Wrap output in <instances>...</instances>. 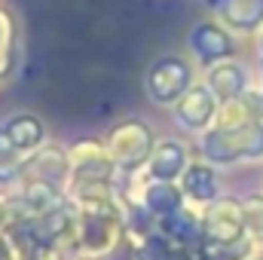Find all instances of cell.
Here are the masks:
<instances>
[{
	"mask_svg": "<svg viewBox=\"0 0 263 260\" xmlns=\"http://www.w3.org/2000/svg\"><path fill=\"white\" fill-rule=\"evenodd\" d=\"M199 156L217 169L242 165V162H263V120L248 123L242 129H211L196 135Z\"/></svg>",
	"mask_w": 263,
	"mask_h": 260,
	"instance_id": "6da1fadb",
	"label": "cell"
},
{
	"mask_svg": "<svg viewBox=\"0 0 263 260\" xmlns=\"http://www.w3.org/2000/svg\"><path fill=\"white\" fill-rule=\"evenodd\" d=\"M196 83V67L187 55L178 52H165L159 59H153L147 73H144V95L150 104L156 107H175L181 101V95Z\"/></svg>",
	"mask_w": 263,
	"mask_h": 260,
	"instance_id": "7a4b0ae2",
	"label": "cell"
},
{
	"mask_svg": "<svg viewBox=\"0 0 263 260\" xmlns=\"http://www.w3.org/2000/svg\"><path fill=\"white\" fill-rule=\"evenodd\" d=\"M153 144H156V135L144 120H123L104 135V147L120 175L141 172L153 153Z\"/></svg>",
	"mask_w": 263,
	"mask_h": 260,
	"instance_id": "3957f363",
	"label": "cell"
},
{
	"mask_svg": "<svg viewBox=\"0 0 263 260\" xmlns=\"http://www.w3.org/2000/svg\"><path fill=\"white\" fill-rule=\"evenodd\" d=\"M123 217L117 214H89V211H73L70 230H67L65 245L80 254H107L123 242Z\"/></svg>",
	"mask_w": 263,
	"mask_h": 260,
	"instance_id": "277c9868",
	"label": "cell"
},
{
	"mask_svg": "<svg viewBox=\"0 0 263 260\" xmlns=\"http://www.w3.org/2000/svg\"><path fill=\"white\" fill-rule=\"evenodd\" d=\"M199 224H202V242L208 251L223 248L230 242L245 239V211H242V196H217L205 208H199Z\"/></svg>",
	"mask_w": 263,
	"mask_h": 260,
	"instance_id": "5b68a950",
	"label": "cell"
},
{
	"mask_svg": "<svg viewBox=\"0 0 263 260\" xmlns=\"http://www.w3.org/2000/svg\"><path fill=\"white\" fill-rule=\"evenodd\" d=\"M187 49H190V59L199 67H211L217 62L236 59V34H230L214 15H208V18H199L190 28Z\"/></svg>",
	"mask_w": 263,
	"mask_h": 260,
	"instance_id": "8992f818",
	"label": "cell"
},
{
	"mask_svg": "<svg viewBox=\"0 0 263 260\" xmlns=\"http://www.w3.org/2000/svg\"><path fill=\"white\" fill-rule=\"evenodd\" d=\"M67 162H70V184L73 181H117L120 172L98 138H80L67 147Z\"/></svg>",
	"mask_w": 263,
	"mask_h": 260,
	"instance_id": "52a82bcc",
	"label": "cell"
},
{
	"mask_svg": "<svg viewBox=\"0 0 263 260\" xmlns=\"http://www.w3.org/2000/svg\"><path fill=\"white\" fill-rule=\"evenodd\" d=\"M129 178V187H123V193L138 199L156 220L178 211L181 205H187V199L181 193V187L175 181H156V178H147L144 172H135V175H123Z\"/></svg>",
	"mask_w": 263,
	"mask_h": 260,
	"instance_id": "ba28073f",
	"label": "cell"
},
{
	"mask_svg": "<svg viewBox=\"0 0 263 260\" xmlns=\"http://www.w3.org/2000/svg\"><path fill=\"white\" fill-rule=\"evenodd\" d=\"M217 104H220V101L214 98V92H211L202 80H196V83L181 95V101L172 107V117H175V123L184 132L202 135V132H208L214 126Z\"/></svg>",
	"mask_w": 263,
	"mask_h": 260,
	"instance_id": "9c48e42d",
	"label": "cell"
},
{
	"mask_svg": "<svg viewBox=\"0 0 263 260\" xmlns=\"http://www.w3.org/2000/svg\"><path fill=\"white\" fill-rule=\"evenodd\" d=\"M208 12L236 37H257L263 28V0H205Z\"/></svg>",
	"mask_w": 263,
	"mask_h": 260,
	"instance_id": "30bf717a",
	"label": "cell"
},
{
	"mask_svg": "<svg viewBox=\"0 0 263 260\" xmlns=\"http://www.w3.org/2000/svg\"><path fill=\"white\" fill-rule=\"evenodd\" d=\"M190 159H193V153H190V144L187 141H181L175 135H162V138H156L153 153H150V159H147V165L141 172L147 178L175 181L178 184V178L184 175V169L190 165Z\"/></svg>",
	"mask_w": 263,
	"mask_h": 260,
	"instance_id": "8fae6325",
	"label": "cell"
},
{
	"mask_svg": "<svg viewBox=\"0 0 263 260\" xmlns=\"http://www.w3.org/2000/svg\"><path fill=\"white\" fill-rule=\"evenodd\" d=\"M22 178L46 181V184H52V187L67 190V184H70L67 147H62V144H43L40 150H34L31 156H25V162H22Z\"/></svg>",
	"mask_w": 263,
	"mask_h": 260,
	"instance_id": "7c38bea8",
	"label": "cell"
},
{
	"mask_svg": "<svg viewBox=\"0 0 263 260\" xmlns=\"http://www.w3.org/2000/svg\"><path fill=\"white\" fill-rule=\"evenodd\" d=\"M178 187H181V193L187 199V205H193V208H205L208 202L223 196L220 193V172H217V165L205 162L202 156L190 159V165L178 178Z\"/></svg>",
	"mask_w": 263,
	"mask_h": 260,
	"instance_id": "4fadbf2b",
	"label": "cell"
},
{
	"mask_svg": "<svg viewBox=\"0 0 263 260\" xmlns=\"http://www.w3.org/2000/svg\"><path fill=\"white\" fill-rule=\"evenodd\" d=\"M202 83L214 92L217 101H230V98H239L242 92L251 89V73H248V67L242 65L239 59H227V62H217V65L205 67Z\"/></svg>",
	"mask_w": 263,
	"mask_h": 260,
	"instance_id": "5bb4252c",
	"label": "cell"
},
{
	"mask_svg": "<svg viewBox=\"0 0 263 260\" xmlns=\"http://www.w3.org/2000/svg\"><path fill=\"white\" fill-rule=\"evenodd\" d=\"M156 230L172 242V245H181V248H205L202 242V224H199V208L193 205H181L178 211L165 214L156 220Z\"/></svg>",
	"mask_w": 263,
	"mask_h": 260,
	"instance_id": "9a60e30c",
	"label": "cell"
},
{
	"mask_svg": "<svg viewBox=\"0 0 263 260\" xmlns=\"http://www.w3.org/2000/svg\"><path fill=\"white\" fill-rule=\"evenodd\" d=\"M3 132L9 135L12 147L22 156H31L34 150H40L46 144V123L37 114H31V110H18V114L6 117L3 120Z\"/></svg>",
	"mask_w": 263,
	"mask_h": 260,
	"instance_id": "2e32d148",
	"label": "cell"
},
{
	"mask_svg": "<svg viewBox=\"0 0 263 260\" xmlns=\"http://www.w3.org/2000/svg\"><path fill=\"white\" fill-rule=\"evenodd\" d=\"M257 120H260V95H257V89L251 86V89L242 92L239 98H230V101H220V104H217L214 129H242V126L257 123Z\"/></svg>",
	"mask_w": 263,
	"mask_h": 260,
	"instance_id": "e0dca14e",
	"label": "cell"
},
{
	"mask_svg": "<svg viewBox=\"0 0 263 260\" xmlns=\"http://www.w3.org/2000/svg\"><path fill=\"white\" fill-rule=\"evenodd\" d=\"M18 62V28L6 6H0V80H6Z\"/></svg>",
	"mask_w": 263,
	"mask_h": 260,
	"instance_id": "ac0fdd59",
	"label": "cell"
},
{
	"mask_svg": "<svg viewBox=\"0 0 263 260\" xmlns=\"http://www.w3.org/2000/svg\"><path fill=\"white\" fill-rule=\"evenodd\" d=\"M242 211H245V233L254 245H263V193L242 196Z\"/></svg>",
	"mask_w": 263,
	"mask_h": 260,
	"instance_id": "d6986e66",
	"label": "cell"
},
{
	"mask_svg": "<svg viewBox=\"0 0 263 260\" xmlns=\"http://www.w3.org/2000/svg\"><path fill=\"white\" fill-rule=\"evenodd\" d=\"M22 162H25V156L12 147L9 135L3 132V126H0V169H18Z\"/></svg>",
	"mask_w": 263,
	"mask_h": 260,
	"instance_id": "ffe728a7",
	"label": "cell"
},
{
	"mask_svg": "<svg viewBox=\"0 0 263 260\" xmlns=\"http://www.w3.org/2000/svg\"><path fill=\"white\" fill-rule=\"evenodd\" d=\"M202 251V248H199ZM199 251H193V248H181V245H175L172 248V254H168V260H196Z\"/></svg>",
	"mask_w": 263,
	"mask_h": 260,
	"instance_id": "44dd1931",
	"label": "cell"
},
{
	"mask_svg": "<svg viewBox=\"0 0 263 260\" xmlns=\"http://www.w3.org/2000/svg\"><path fill=\"white\" fill-rule=\"evenodd\" d=\"M9 220H12V211H9V205H6V199L0 196V230H3V227H6Z\"/></svg>",
	"mask_w": 263,
	"mask_h": 260,
	"instance_id": "7402d4cb",
	"label": "cell"
},
{
	"mask_svg": "<svg viewBox=\"0 0 263 260\" xmlns=\"http://www.w3.org/2000/svg\"><path fill=\"white\" fill-rule=\"evenodd\" d=\"M196 260H220V257H217L214 251H208V248H202V251L196 254Z\"/></svg>",
	"mask_w": 263,
	"mask_h": 260,
	"instance_id": "603a6c76",
	"label": "cell"
},
{
	"mask_svg": "<svg viewBox=\"0 0 263 260\" xmlns=\"http://www.w3.org/2000/svg\"><path fill=\"white\" fill-rule=\"evenodd\" d=\"M257 52H260V67H263V28H260V34H257Z\"/></svg>",
	"mask_w": 263,
	"mask_h": 260,
	"instance_id": "cb8c5ba5",
	"label": "cell"
},
{
	"mask_svg": "<svg viewBox=\"0 0 263 260\" xmlns=\"http://www.w3.org/2000/svg\"><path fill=\"white\" fill-rule=\"evenodd\" d=\"M257 95H260V120H263V86L257 89Z\"/></svg>",
	"mask_w": 263,
	"mask_h": 260,
	"instance_id": "d4e9b609",
	"label": "cell"
},
{
	"mask_svg": "<svg viewBox=\"0 0 263 260\" xmlns=\"http://www.w3.org/2000/svg\"><path fill=\"white\" fill-rule=\"evenodd\" d=\"M245 260H263V254H251V257H245Z\"/></svg>",
	"mask_w": 263,
	"mask_h": 260,
	"instance_id": "484cf974",
	"label": "cell"
},
{
	"mask_svg": "<svg viewBox=\"0 0 263 260\" xmlns=\"http://www.w3.org/2000/svg\"><path fill=\"white\" fill-rule=\"evenodd\" d=\"M0 83H3V80H0Z\"/></svg>",
	"mask_w": 263,
	"mask_h": 260,
	"instance_id": "4316f807",
	"label": "cell"
},
{
	"mask_svg": "<svg viewBox=\"0 0 263 260\" xmlns=\"http://www.w3.org/2000/svg\"><path fill=\"white\" fill-rule=\"evenodd\" d=\"M260 193H263V190H260Z\"/></svg>",
	"mask_w": 263,
	"mask_h": 260,
	"instance_id": "83f0119b",
	"label": "cell"
}]
</instances>
